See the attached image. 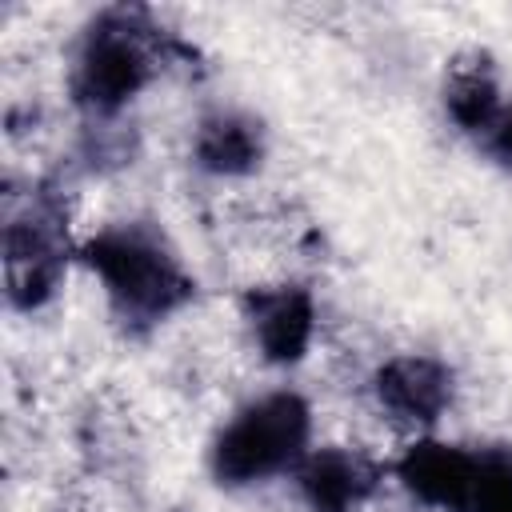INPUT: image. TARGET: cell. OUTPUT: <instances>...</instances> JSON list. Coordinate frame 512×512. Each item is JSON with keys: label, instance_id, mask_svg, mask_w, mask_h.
I'll return each mask as SVG.
<instances>
[{"label": "cell", "instance_id": "cell-5", "mask_svg": "<svg viewBox=\"0 0 512 512\" xmlns=\"http://www.w3.org/2000/svg\"><path fill=\"white\" fill-rule=\"evenodd\" d=\"M400 480L432 508L468 512L476 484H480V456L452 448V444H412L400 460Z\"/></svg>", "mask_w": 512, "mask_h": 512}, {"label": "cell", "instance_id": "cell-7", "mask_svg": "<svg viewBox=\"0 0 512 512\" xmlns=\"http://www.w3.org/2000/svg\"><path fill=\"white\" fill-rule=\"evenodd\" d=\"M248 316H252L256 344L264 348L268 360L292 364L304 356V348L312 340V324H316V308L304 288H288V284L260 288L248 296Z\"/></svg>", "mask_w": 512, "mask_h": 512}, {"label": "cell", "instance_id": "cell-4", "mask_svg": "<svg viewBox=\"0 0 512 512\" xmlns=\"http://www.w3.org/2000/svg\"><path fill=\"white\" fill-rule=\"evenodd\" d=\"M4 264H8V292L16 304L36 308L40 300L52 296L64 268V236H60V216L48 204H36L28 208V216L8 224Z\"/></svg>", "mask_w": 512, "mask_h": 512}, {"label": "cell", "instance_id": "cell-11", "mask_svg": "<svg viewBox=\"0 0 512 512\" xmlns=\"http://www.w3.org/2000/svg\"><path fill=\"white\" fill-rule=\"evenodd\" d=\"M480 140H484V148H488L496 160L512 164V108H508V104L480 128Z\"/></svg>", "mask_w": 512, "mask_h": 512}, {"label": "cell", "instance_id": "cell-3", "mask_svg": "<svg viewBox=\"0 0 512 512\" xmlns=\"http://www.w3.org/2000/svg\"><path fill=\"white\" fill-rule=\"evenodd\" d=\"M152 76V44L148 28L132 12H104L76 56L72 96L92 116L120 112Z\"/></svg>", "mask_w": 512, "mask_h": 512}, {"label": "cell", "instance_id": "cell-6", "mask_svg": "<svg viewBox=\"0 0 512 512\" xmlns=\"http://www.w3.org/2000/svg\"><path fill=\"white\" fill-rule=\"evenodd\" d=\"M380 404L408 424H432L452 400V376L432 356H396L376 372Z\"/></svg>", "mask_w": 512, "mask_h": 512}, {"label": "cell", "instance_id": "cell-10", "mask_svg": "<svg viewBox=\"0 0 512 512\" xmlns=\"http://www.w3.org/2000/svg\"><path fill=\"white\" fill-rule=\"evenodd\" d=\"M500 108H504V100L496 92V80L484 68H468L448 84V112L468 132H480Z\"/></svg>", "mask_w": 512, "mask_h": 512}, {"label": "cell", "instance_id": "cell-9", "mask_svg": "<svg viewBox=\"0 0 512 512\" xmlns=\"http://www.w3.org/2000/svg\"><path fill=\"white\" fill-rule=\"evenodd\" d=\"M196 164L216 176H240L260 164V128L248 116L216 112L196 132Z\"/></svg>", "mask_w": 512, "mask_h": 512}, {"label": "cell", "instance_id": "cell-1", "mask_svg": "<svg viewBox=\"0 0 512 512\" xmlns=\"http://www.w3.org/2000/svg\"><path fill=\"white\" fill-rule=\"evenodd\" d=\"M84 260L100 276L112 308L128 324H156L192 296V280L164 244L144 224L104 228L84 244Z\"/></svg>", "mask_w": 512, "mask_h": 512}, {"label": "cell", "instance_id": "cell-8", "mask_svg": "<svg viewBox=\"0 0 512 512\" xmlns=\"http://www.w3.org/2000/svg\"><path fill=\"white\" fill-rule=\"evenodd\" d=\"M296 480L316 512H348L372 492L376 468L352 452H308L296 468Z\"/></svg>", "mask_w": 512, "mask_h": 512}, {"label": "cell", "instance_id": "cell-2", "mask_svg": "<svg viewBox=\"0 0 512 512\" xmlns=\"http://www.w3.org/2000/svg\"><path fill=\"white\" fill-rule=\"evenodd\" d=\"M312 416L296 392H268L240 408L212 444L220 484H256L276 472H296L308 456Z\"/></svg>", "mask_w": 512, "mask_h": 512}]
</instances>
